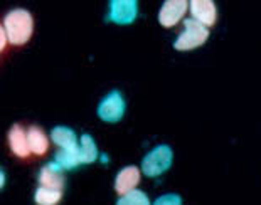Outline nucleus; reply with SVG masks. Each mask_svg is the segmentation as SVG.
<instances>
[{
  "label": "nucleus",
  "mask_w": 261,
  "mask_h": 205,
  "mask_svg": "<svg viewBox=\"0 0 261 205\" xmlns=\"http://www.w3.org/2000/svg\"><path fill=\"white\" fill-rule=\"evenodd\" d=\"M2 29L12 46H24L25 42H29L34 32V19L29 10L14 9L5 15Z\"/></svg>",
  "instance_id": "1"
},
{
  "label": "nucleus",
  "mask_w": 261,
  "mask_h": 205,
  "mask_svg": "<svg viewBox=\"0 0 261 205\" xmlns=\"http://www.w3.org/2000/svg\"><path fill=\"white\" fill-rule=\"evenodd\" d=\"M207 39H209L207 27L199 24L194 19H187L184 20V31L175 39L174 49H177V51H192V49L205 44Z\"/></svg>",
  "instance_id": "2"
},
{
  "label": "nucleus",
  "mask_w": 261,
  "mask_h": 205,
  "mask_svg": "<svg viewBox=\"0 0 261 205\" xmlns=\"http://www.w3.org/2000/svg\"><path fill=\"white\" fill-rule=\"evenodd\" d=\"M172 148L167 145H159L155 147L152 152H148L145 155L142 162V171L147 177H159L164 171H167L172 165Z\"/></svg>",
  "instance_id": "3"
},
{
  "label": "nucleus",
  "mask_w": 261,
  "mask_h": 205,
  "mask_svg": "<svg viewBox=\"0 0 261 205\" xmlns=\"http://www.w3.org/2000/svg\"><path fill=\"white\" fill-rule=\"evenodd\" d=\"M125 99L121 96L120 91H112L108 94V96H105L101 99V103H99L98 106V116L101 118L103 121H107V123H116V121H120L123 118L125 114Z\"/></svg>",
  "instance_id": "4"
},
{
  "label": "nucleus",
  "mask_w": 261,
  "mask_h": 205,
  "mask_svg": "<svg viewBox=\"0 0 261 205\" xmlns=\"http://www.w3.org/2000/svg\"><path fill=\"white\" fill-rule=\"evenodd\" d=\"M138 4L135 0H112L110 2V20L115 24L126 25L137 19Z\"/></svg>",
  "instance_id": "5"
},
{
  "label": "nucleus",
  "mask_w": 261,
  "mask_h": 205,
  "mask_svg": "<svg viewBox=\"0 0 261 205\" xmlns=\"http://www.w3.org/2000/svg\"><path fill=\"white\" fill-rule=\"evenodd\" d=\"M189 4L186 0H167L159 12V22L162 27H174L184 17Z\"/></svg>",
  "instance_id": "6"
},
{
  "label": "nucleus",
  "mask_w": 261,
  "mask_h": 205,
  "mask_svg": "<svg viewBox=\"0 0 261 205\" xmlns=\"http://www.w3.org/2000/svg\"><path fill=\"white\" fill-rule=\"evenodd\" d=\"M189 7H191L192 19L205 27L214 25L218 20V9L213 0H192Z\"/></svg>",
  "instance_id": "7"
},
{
  "label": "nucleus",
  "mask_w": 261,
  "mask_h": 205,
  "mask_svg": "<svg viewBox=\"0 0 261 205\" xmlns=\"http://www.w3.org/2000/svg\"><path fill=\"white\" fill-rule=\"evenodd\" d=\"M9 147L10 152L19 158H27L32 153L29 147V140H27V133L20 125H14L9 130Z\"/></svg>",
  "instance_id": "8"
},
{
  "label": "nucleus",
  "mask_w": 261,
  "mask_h": 205,
  "mask_svg": "<svg viewBox=\"0 0 261 205\" xmlns=\"http://www.w3.org/2000/svg\"><path fill=\"white\" fill-rule=\"evenodd\" d=\"M140 184V170L137 167H125L118 171L115 179V190L118 195H125Z\"/></svg>",
  "instance_id": "9"
},
{
  "label": "nucleus",
  "mask_w": 261,
  "mask_h": 205,
  "mask_svg": "<svg viewBox=\"0 0 261 205\" xmlns=\"http://www.w3.org/2000/svg\"><path fill=\"white\" fill-rule=\"evenodd\" d=\"M39 185L63 190V187H64L63 168H61L56 162H51V163H47L46 167H42L41 171H39Z\"/></svg>",
  "instance_id": "10"
},
{
  "label": "nucleus",
  "mask_w": 261,
  "mask_h": 205,
  "mask_svg": "<svg viewBox=\"0 0 261 205\" xmlns=\"http://www.w3.org/2000/svg\"><path fill=\"white\" fill-rule=\"evenodd\" d=\"M51 140L56 143L61 150H68V152H77V150H80L76 133L71 128H68V126H56V128H53Z\"/></svg>",
  "instance_id": "11"
},
{
  "label": "nucleus",
  "mask_w": 261,
  "mask_h": 205,
  "mask_svg": "<svg viewBox=\"0 0 261 205\" xmlns=\"http://www.w3.org/2000/svg\"><path fill=\"white\" fill-rule=\"evenodd\" d=\"M27 140H29V147H31V152L34 155H44L47 153V148H49V140L46 136V133L42 131V128L39 126H31L27 130Z\"/></svg>",
  "instance_id": "12"
},
{
  "label": "nucleus",
  "mask_w": 261,
  "mask_h": 205,
  "mask_svg": "<svg viewBox=\"0 0 261 205\" xmlns=\"http://www.w3.org/2000/svg\"><path fill=\"white\" fill-rule=\"evenodd\" d=\"M98 158L96 143L90 135H83L80 141V162L81 163H93Z\"/></svg>",
  "instance_id": "13"
},
{
  "label": "nucleus",
  "mask_w": 261,
  "mask_h": 205,
  "mask_svg": "<svg viewBox=\"0 0 261 205\" xmlns=\"http://www.w3.org/2000/svg\"><path fill=\"white\" fill-rule=\"evenodd\" d=\"M63 198V190H56V188L41 187L34 193V200L37 205H58Z\"/></svg>",
  "instance_id": "14"
},
{
  "label": "nucleus",
  "mask_w": 261,
  "mask_h": 205,
  "mask_svg": "<svg viewBox=\"0 0 261 205\" xmlns=\"http://www.w3.org/2000/svg\"><path fill=\"white\" fill-rule=\"evenodd\" d=\"M54 162L63 170H73L80 165V150L77 152H68V150H59L54 157Z\"/></svg>",
  "instance_id": "15"
},
{
  "label": "nucleus",
  "mask_w": 261,
  "mask_h": 205,
  "mask_svg": "<svg viewBox=\"0 0 261 205\" xmlns=\"http://www.w3.org/2000/svg\"><path fill=\"white\" fill-rule=\"evenodd\" d=\"M116 205H150V200L145 192L135 188V190L125 193V195H120Z\"/></svg>",
  "instance_id": "16"
},
{
  "label": "nucleus",
  "mask_w": 261,
  "mask_h": 205,
  "mask_svg": "<svg viewBox=\"0 0 261 205\" xmlns=\"http://www.w3.org/2000/svg\"><path fill=\"white\" fill-rule=\"evenodd\" d=\"M153 205H182V198L177 193H167V195L159 197Z\"/></svg>",
  "instance_id": "17"
}]
</instances>
